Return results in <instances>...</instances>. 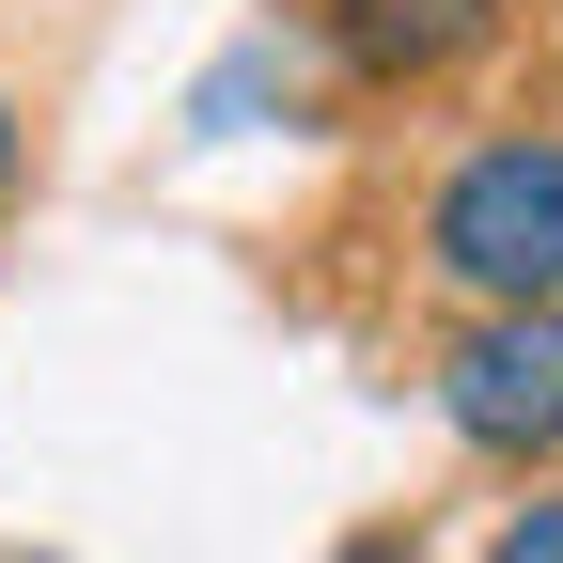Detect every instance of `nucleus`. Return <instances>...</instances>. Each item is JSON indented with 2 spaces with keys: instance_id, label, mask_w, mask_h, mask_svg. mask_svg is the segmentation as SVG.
Here are the masks:
<instances>
[{
  "instance_id": "20e7f679",
  "label": "nucleus",
  "mask_w": 563,
  "mask_h": 563,
  "mask_svg": "<svg viewBox=\"0 0 563 563\" xmlns=\"http://www.w3.org/2000/svg\"><path fill=\"white\" fill-rule=\"evenodd\" d=\"M485 563H563V485H532V501L485 532Z\"/></svg>"
},
{
  "instance_id": "f257e3e1",
  "label": "nucleus",
  "mask_w": 563,
  "mask_h": 563,
  "mask_svg": "<svg viewBox=\"0 0 563 563\" xmlns=\"http://www.w3.org/2000/svg\"><path fill=\"white\" fill-rule=\"evenodd\" d=\"M422 282L470 313H563V125H485L422 188Z\"/></svg>"
},
{
  "instance_id": "39448f33",
  "label": "nucleus",
  "mask_w": 563,
  "mask_h": 563,
  "mask_svg": "<svg viewBox=\"0 0 563 563\" xmlns=\"http://www.w3.org/2000/svg\"><path fill=\"white\" fill-rule=\"evenodd\" d=\"M329 563H422V548H407V532H344Z\"/></svg>"
},
{
  "instance_id": "f03ea898",
  "label": "nucleus",
  "mask_w": 563,
  "mask_h": 563,
  "mask_svg": "<svg viewBox=\"0 0 563 563\" xmlns=\"http://www.w3.org/2000/svg\"><path fill=\"white\" fill-rule=\"evenodd\" d=\"M439 422L501 470H548L563 454V313H470L439 344Z\"/></svg>"
},
{
  "instance_id": "423d86ee",
  "label": "nucleus",
  "mask_w": 563,
  "mask_h": 563,
  "mask_svg": "<svg viewBox=\"0 0 563 563\" xmlns=\"http://www.w3.org/2000/svg\"><path fill=\"white\" fill-rule=\"evenodd\" d=\"M0 203H16V95H0Z\"/></svg>"
},
{
  "instance_id": "7ed1b4c3",
  "label": "nucleus",
  "mask_w": 563,
  "mask_h": 563,
  "mask_svg": "<svg viewBox=\"0 0 563 563\" xmlns=\"http://www.w3.org/2000/svg\"><path fill=\"white\" fill-rule=\"evenodd\" d=\"M313 32L344 79H376V95H422V79H454V63H485L517 32V0H313Z\"/></svg>"
}]
</instances>
